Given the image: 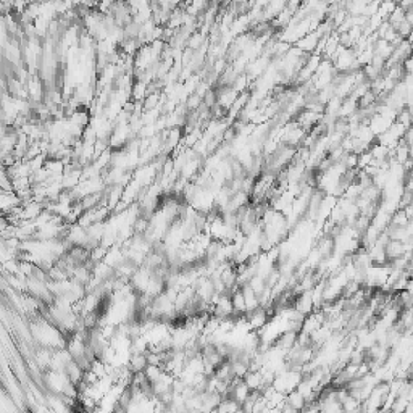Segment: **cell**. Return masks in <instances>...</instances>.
<instances>
[{
    "mask_svg": "<svg viewBox=\"0 0 413 413\" xmlns=\"http://www.w3.org/2000/svg\"><path fill=\"white\" fill-rule=\"evenodd\" d=\"M320 44V33H311L307 34L304 39L297 42V47L302 52H313Z\"/></svg>",
    "mask_w": 413,
    "mask_h": 413,
    "instance_id": "1",
    "label": "cell"
},
{
    "mask_svg": "<svg viewBox=\"0 0 413 413\" xmlns=\"http://www.w3.org/2000/svg\"><path fill=\"white\" fill-rule=\"evenodd\" d=\"M202 38H204L202 34H195V36H192V38H190V41H189V45L194 47V49H197V47L204 42Z\"/></svg>",
    "mask_w": 413,
    "mask_h": 413,
    "instance_id": "2",
    "label": "cell"
}]
</instances>
